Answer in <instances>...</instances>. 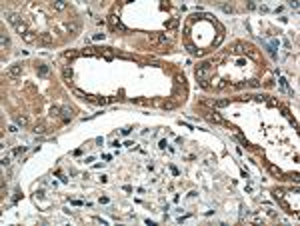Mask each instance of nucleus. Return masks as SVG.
<instances>
[{"instance_id":"23","label":"nucleus","mask_w":300,"mask_h":226,"mask_svg":"<svg viewBox=\"0 0 300 226\" xmlns=\"http://www.w3.org/2000/svg\"><path fill=\"white\" fill-rule=\"evenodd\" d=\"M174 106H176V104H174L172 100H168V102H164V108H168V110H170V108H174Z\"/></svg>"},{"instance_id":"5","label":"nucleus","mask_w":300,"mask_h":226,"mask_svg":"<svg viewBox=\"0 0 300 226\" xmlns=\"http://www.w3.org/2000/svg\"><path fill=\"white\" fill-rule=\"evenodd\" d=\"M110 26H112L114 30H122V32L126 30V26H124V24L116 18V14H110Z\"/></svg>"},{"instance_id":"14","label":"nucleus","mask_w":300,"mask_h":226,"mask_svg":"<svg viewBox=\"0 0 300 226\" xmlns=\"http://www.w3.org/2000/svg\"><path fill=\"white\" fill-rule=\"evenodd\" d=\"M68 30H70L72 34H78V32H80V24H76V22H74V24H70V26H68Z\"/></svg>"},{"instance_id":"28","label":"nucleus","mask_w":300,"mask_h":226,"mask_svg":"<svg viewBox=\"0 0 300 226\" xmlns=\"http://www.w3.org/2000/svg\"><path fill=\"white\" fill-rule=\"evenodd\" d=\"M8 130H10V132H18V126H16V124H12V126H8Z\"/></svg>"},{"instance_id":"7","label":"nucleus","mask_w":300,"mask_h":226,"mask_svg":"<svg viewBox=\"0 0 300 226\" xmlns=\"http://www.w3.org/2000/svg\"><path fill=\"white\" fill-rule=\"evenodd\" d=\"M70 118H72V108H70V106H64V108H62V120L68 122Z\"/></svg>"},{"instance_id":"2","label":"nucleus","mask_w":300,"mask_h":226,"mask_svg":"<svg viewBox=\"0 0 300 226\" xmlns=\"http://www.w3.org/2000/svg\"><path fill=\"white\" fill-rule=\"evenodd\" d=\"M208 74H212V66H210L208 62H206V64H202V66L196 70V78H198V80H204Z\"/></svg>"},{"instance_id":"9","label":"nucleus","mask_w":300,"mask_h":226,"mask_svg":"<svg viewBox=\"0 0 300 226\" xmlns=\"http://www.w3.org/2000/svg\"><path fill=\"white\" fill-rule=\"evenodd\" d=\"M32 132H34V134H46V132H48V128H46V124L40 122V124H36V126L32 128Z\"/></svg>"},{"instance_id":"10","label":"nucleus","mask_w":300,"mask_h":226,"mask_svg":"<svg viewBox=\"0 0 300 226\" xmlns=\"http://www.w3.org/2000/svg\"><path fill=\"white\" fill-rule=\"evenodd\" d=\"M36 72H38V76H48L50 68H48L46 64H38V66H36Z\"/></svg>"},{"instance_id":"16","label":"nucleus","mask_w":300,"mask_h":226,"mask_svg":"<svg viewBox=\"0 0 300 226\" xmlns=\"http://www.w3.org/2000/svg\"><path fill=\"white\" fill-rule=\"evenodd\" d=\"M62 74H64V78H72V68H68V66H64V70H62Z\"/></svg>"},{"instance_id":"20","label":"nucleus","mask_w":300,"mask_h":226,"mask_svg":"<svg viewBox=\"0 0 300 226\" xmlns=\"http://www.w3.org/2000/svg\"><path fill=\"white\" fill-rule=\"evenodd\" d=\"M104 36H106V34L98 32V34H94V36H92V40H104Z\"/></svg>"},{"instance_id":"3","label":"nucleus","mask_w":300,"mask_h":226,"mask_svg":"<svg viewBox=\"0 0 300 226\" xmlns=\"http://www.w3.org/2000/svg\"><path fill=\"white\" fill-rule=\"evenodd\" d=\"M36 42H38V46H52V36L48 32H42V34H38Z\"/></svg>"},{"instance_id":"21","label":"nucleus","mask_w":300,"mask_h":226,"mask_svg":"<svg viewBox=\"0 0 300 226\" xmlns=\"http://www.w3.org/2000/svg\"><path fill=\"white\" fill-rule=\"evenodd\" d=\"M2 46H4V48H8V46H10V40H8V36H2Z\"/></svg>"},{"instance_id":"26","label":"nucleus","mask_w":300,"mask_h":226,"mask_svg":"<svg viewBox=\"0 0 300 226\" xmlns=\"http://www.w3.org/2000/svg\"><path fill=\"white\" fill-rule=\"evenodd\" d=\"M110 200H108V196H100V204H108Z\"/></svg>"},{"instance_id":"4","label":"nucleus","mask_w":300,"mask_h":226,"mask_svg":"<svg viewBox=\"0 0 300 226\" xmlns=\"http://www.w3.org/2000/svg\"><path fill=\"white\" fill-rule=\"evenodd\" d=\"M8 76L10 78H20L22 76V64H12L8 68Z\"/></svg>"},{"instance_id":"15","label":"nucleus","mask_w":300,"mask_h":226,"mask_svg":"<svg viewBox=\"0 0 300 226\" xmlns=\"http://www.w3.org/2000/svg\"><path fill=\"white\" fill-rule=\"evenodd\" d=\"M228 104H230V100H216L214 102L216 108H224V106H228Z\"/></svg>"},{"instance_id":"1","label":"nucleus","mask_w":300,"mask_h":226,"mask_svg":"<svg viewBox=\"0 0 300 226\" xmlns=\"http://www.w3.org/2000/svg\"><path fill=\"white\" fill-rule=\"evenodd\" d=\"M8 20H10V24L16 28V32L20 34V36H24L26 32H28V26H26V22L18 16V14H14V12H8Z\"/></svg>"},{"instance_id":"6","label":"nucleus","mask_w":300,"mask_h":226,"mask_svg":"<svg viewBox=\"0 0 300 226\" xmlns=\"http://www.w3.org/2000/svg\"><path fill=\"white\" fill-rule=\"evenodd\" d=\"M246 50H248V46H246V44L236 42V44L232 46V50H230V52H232V54H242V52H246Z\"/></svg>"},{"instance_id":"8","label":"nucleus","mask_w":300,"mask_h":226,"mask_svg":"<svg viewBox=\"0 0 300 226\" xmlns=\"http://www.w3.org/2000/svg\"><path fill=\"white\" fill-rule=\"evenodd\" d=\"M14 122H16V126H26V124H28V118L22 116V114H16V116H14Z\"/></svg>"},{"instance_id":"25","label":"nucleus","mask_w":300,"mask_h":226,"mask_svg":"<svg viewBox=\"0 0 300 226\" xmlns=\"http://www.w3.org/2000/svg\"><path fill=\"white\" fill-rule=\"evenodd\" d=\"M288 6H290V8H294V10H298V2H296V0H292Z\"/></svg>"},{"instance_id":"22","label":"nucleus","mask_w":300,"mask_h":226,"mask_svg":"<svg viewBox=\"0 0 300 226\" xmlns=\"http://www.w3.org/2000/svg\"><path fill=\"white\" fill-rule=\"evenodd\" d=\"M246 8H248V10H256L258 6H256V2H248V4H246Z\"/></svg>"},{"instance_id":"11","label":"nucleus","mask_w":300,"mask_h":226,"mask_svg":"<svg viewBox=\"0 0 300 226\" xmlns=\"http://www.w3.org/2000/svg\"><path fill=\"white\" fill-rule=\"evenodd\" d=\"M60 112H62L60 106H52V108H50V116H52V118H60V116H62Z\"/></svg>"},{"instance_id":"18","label":"nucleus","mask_w":300,"mask_h":226,"mask_svg":"<svg viewBox=\"0 0 300 226\" xmlns=\"http://www.w3.org/2000/svg\"><path fill=\"white\" fill-rule=\"evenodd\" d=\"M188 52H190V54H200V50H198L196 46H192V44H188Z\"/></svg>"},{"instance_id":"13","label":"nucleus","mask_w":300,"mask_h":226,"mask_svg":"<svg viewBox=\"0 0 300 226\" xmlns=\"http://www.w3.org/2000/svg\"><path fill=\"white\" fill-rule=\"evenodd\" d=\"M52 6H54V10H64L66 8V2L64 0H56V2H52Z\"/></svg>"},{"instance_id":"29","label":"nucleus","mask_w":300,"mask_h":226,"mask_svg":"<svg viewBox=\"0 0 300 226\" xmlns=\"http://www.w3.org/2000/svg\"><path fill=\"white\" fill-rule=\"evenodd\" d=\"M36 198H44V190H38V192H36Z\"/></svg>"},{"instance_id":"12","label":"nucleus","mask_w":300,"mask_h":226,"mask_svg":"<svg viewBox=\"0 0 300 226\" xmlns=\"http://www.w3.org/2000/svg\"><path fill=\"white\" fill-rule=\"evenodd\" d=\"M22 38H24V42H36V38H38V36H34V32H30V30H28Z\"/></svg>"},{"instance_id":"19","label":"nucleus","mask_w":300,"mask_h":226,"mask_svg":"<svg viewBox=\"0 0 300 226\" xmlns=\"http://www.w3.org/2000/svg\"><path fill=\"white\" fill-rule=\"evenodd\" d=\"M280 86H282V88H284V90H288V82H286V78H280ZM290 92V90H288ZM290 94H292V92H290Z\"/></svg>"},{"instance_id":"27","label":"nucleus","mask_w":300,"mask_h":226,"mask_svg":"<svg viewBox=\"0 0 300 226\" xmlns=\"http://www.w3.org/2000/svg\"><path fill=\"white\" fill-rule=\"evenodd\" d=\"M250 86H252V88H258V86H260V82H258V80H250Z\"/></svg>"},{"instance_id":"24","label":"nucleus","mask_w":300,"mask_h":226,"mask_svg":"<svg viewBox=\"0 0 300 226\" xmlns=\"http://www.w3.org/2000/svg\"><path fill=\"white\" fill-rule=\"evenodd\" d=\"M8 164H10V156H4L2 158V166H8Z\"/></svg>"},{"instance_id":"17","label":"nucleus","mask_w":300,"mask_h":226,"mask_svg":"<svg viewBox=\"0 0 300 226\" xmlns=\"http://www.w3.org/2000/svg\"><path fill=\"white\" fill-rule=\"evenodd\" d=\"M24 152H26V146H20V148H16L12 152V156H18V154H24Z\"/></svg>"}]
</instances>
